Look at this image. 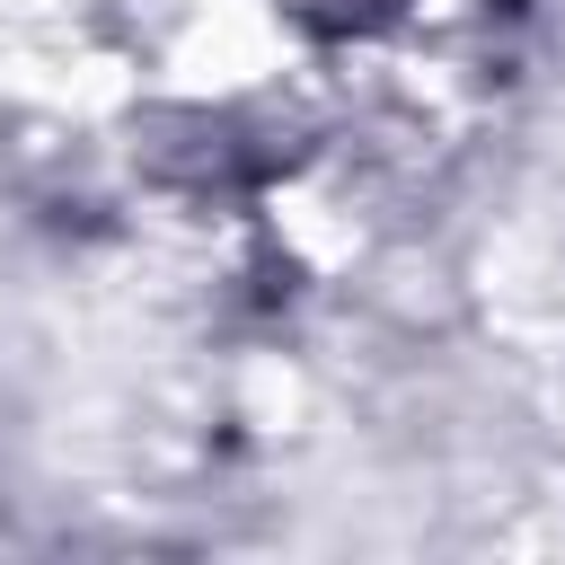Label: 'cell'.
<instances>
[{
  "label": "cell",
  "instance_id": "cell-1",
  "mask_svg": "<svg viewBox=\"0 0 565 565\" xmlns=\"http://www.w3.org/2000/svg\"><path fill=\"white\" fill-rule=\"evenodd\" d=\"M300 35H318V44H388V35H406L433 0H274Z\"/></svg>",
  "mask_w": 565,
  "mask_h": 565
}]
</instances>
